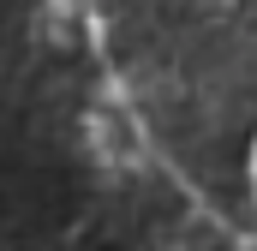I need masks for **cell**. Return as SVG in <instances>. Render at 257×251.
<instances>
[{
    "label": "cell",
    "mask_w": 257,
    "mask_h": 251,
    "mask_svg": "<svg viewBox=\"0 0 257 251\" xmlns=\"http://www.w3.org/2000/svg\"><path fill=\"white\" fill-rule=\"evenodd\" d=\"M239 180H245V203L257 215V120L245 126V150H239Z\"/></svg>",
    "instance_id": "1"
}]
</instances>
